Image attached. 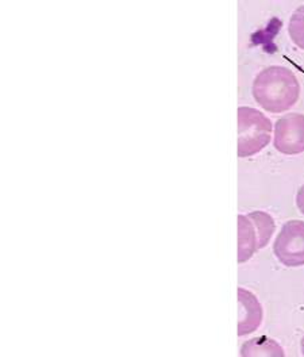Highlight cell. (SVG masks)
Returning a JSON list of instances; mask_svg holds the SVG:
<instances>
[{
	"label": "cell",
	"mask_w": 304,
	"mask_h": 357,
	"mask_svg": "<svg viewBox=\"0 0 304 357\" xmlns=\"http://www.w3.org/2000/svg\"><path fill=\"white\" fill-rule=\"evenodd\" d=\"M252 92L261 109L272 114H280L298 103L301 83L291 69L272 66L262 69L254 77Z\"/></svg>",
	"instance_id": "cell-1"
},
{
	"label": "cell",
	"mask_w": 304,
	"mask_h": 357,
	"mask_svg": "<svg viewBox=\"0 0 304 357\" xmlns=\"http://www.w3.org/2000/svg\"><path fill=\"white\" fill-rule=\"evenodd\" d=\"M271 119L252 107L238 109V157L256 156L272 141Z\"/></svg>",
	"instance_id": "cell-2"
},
{
	"label": "cell",
	"mask_w": 304,
	"mask_h": 357,
	"mask_svg": "<svg viewBox=\"0 0 304 357\" xmlns=\"http://www.w3.org/2000/svg\"><path fill=\"white\" fill-rule=\"evenodd\" d=\"M273 253L282 266L289 268L304 266V222L292 220L282 225L278 234Z\"/></svg>",
	"instance_id": "cell-3"
},
{
	"label": "cell",
	"mask_w": 304,
	"mask_h": 357,
	"mask_svg": "<svg viewBox=\"0 0 304 357\" xmlns=\"http://www.w3.org/2000/svg\"><path fill=\"white\" fill-rule=\"evenodd\" d=\"M273 145L285 156L304 153V114L289 112L278 119L273 129Z\"/></svg>",
	"instance_id": "cell-4"
},
{
	"label": "cell",
	"mask_w": 304,
	"mask_h": 357,
	"mask_svg": "<svg viewBox=\"0 0 304 357\" xmlns=\"http://www.w3.org/2000/svg\"><path fill=\"white\" fill-rule=\"evenodd\" d=\"M238 335H252L260 328L264 310L260 301L252 291L238 289Z\"/></svg>",
	"instance_id": "cell-5"
},
{
	"label": "cell",
	"mask_w": 304,
	"mask_h": 357,
	"mask_svg": "<svg viewBox=\"0 0 304 357\" xmlns=\"http://www.w3.org/2000/svg\"><path fill=\"white\" fill-rule=\"evenodd\" d=\"M260 250L259 233L248 215H238V263L249 261Z\"/></svg>",
	"instance_id": "cell-6"
},
{
	"label": "cell",
	"mask_w": 304,
	"mask_h": 357,
	"mask_svg": "<svg viewBox=\"0 0 304 357\" xmlns=\"http://www.w3.org/2000/svg\"><path fill=\"white\" fill-rule=\"evenodd\" d=\"M239 355L241 357H285V352L276 340L260 335L245 341Z\"/></svg>",
	"instance_id": "cell-7"
},
{
	"label": "cell",
	"mask_w": 304,
	"mask_h": 357,
	"mask_svg": "<svg viewBox=\"0 0 304 357\" xmlns=\"http://www.w3.org/2000/svg\"><path fill=\"white\" fill-rule=\"evenodd\" d=\"M248 217L252 220V222L254 223V226L257 229L260 249L265 248L269 244V241L276 230V225H275L273 218L265 211H252L248 214Z\"/></svg>",
	"instance_id": "cell-8"
},
{
	"label": "cell",
	"mask_w": 304,
	"mask_h": 357,
	"mask_svg": "<svg viewBox=\"0 0 304 357\" xmlns=\"http://www.w3.org/2000/svg\"><path fill=\"white\" fill-rule=\"evenodd\" d=\"M288 34L292 43L304 50V6H299L288 23Z\"/></svg>",
	"instance_id": "cell-9"
},
{
	"label": "cell",
	"mask_w": 304,
	"mask_h": 357,
	"mask_svg": "<svg viewBox=\"0 0 304 357\" xmlns=\"http://www.w3.org/2000/svg\"><path fill=\"white\" fill-rule=\"evenodd\" d=\"M296 206H298V210L304 215V184L298 190V194H296Z\"/></svg>",
	"instance_id": "cell-10"
},
{
	"label": "cell",
	"mask_w": 304,
	"mask_h": 357,
	"mask_svg": "<svg viewBox=\"0 0 304 357\" xmlns=\"http://www.w3.org/2000/svg\"><path fill=\"white\" fill-rule=\"evenodd\" d=\"M301 351H302V355L304 357V335L302 337V341H301Z\"/></svg>",
	"instance_id": "cell-11"
}]
</instances>
